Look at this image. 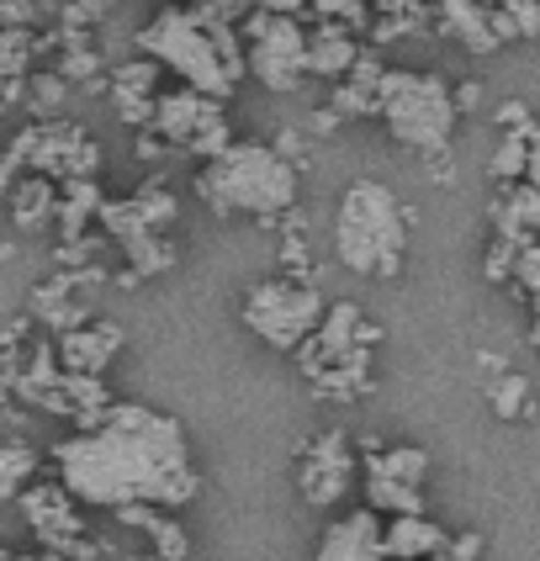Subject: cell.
Instances as JSON below:
<instances>
[{
	"label": "cell",
	"mask_w": 540,
	"mask_h": 561,
	"mask_svg": "<svg viewBox=\"0 0 540 561\" xmlns=\"http://www.w3.org/2000/svg\"><path fill=\"white\" fill-rule=\"evenodd\" d=\"M59 477L85 503H181L191 488L186 435L149 408H117L91 435L64 439Z\"/></svg>",
	"instance_id": "obj_1"
},
{
	"label": "cell",
	"mask_w": 540,
	"mask_h": 561,
	"mask_svg": "<svg viewBox=\"0 0 540 561\" xmlns=\"http://www.w3.org/2000/svg\"><path fill=\"white\" fill-rule=\"evenodd\" d=\"M143 54L159 64V69H170V75H181L191 91L202 95H233V80L244 75V59H239V43H233V32L222 27L218 16H207V11H186V5H170V11H159L154 22L143 27Z\"/></svg>",
	"instance_id": "obj_2"
},
{
	"label": "cell",
	"mask_w": 540,
	"mask_h": 561,
	"mask_svg": "<svg viewBox=\"0 0 540 561\" xmlns=\"http://www.w3.org/2000/svg\"><path fill=\"white\" fill-rule=\"evenodd\" d=\"M196 196L222 218H233V213L282 218L297 202V164L271 144H228L202 164Z\"/></svg>",
	"instance_id": "obj_3"
},
{
	"label": "cell",
	"mask_w": 540,
	"mask_h": 561,
	"mask_svg": "<svg viewBox=\"0 0 540 561\" xmlns=\"http://www.w3.org/2000/svg\"><path fill=\"white\" fill-rule=\"evenodd\" d=\"M409 244V218L398 207V196L381 181H355L340 196V218H334V250L355 276H398Z\"/></svg>",
	"instance_id": "obj_4"
},
{
	"label": "cell",
	"mask_w": 540,
	"mask_h": 561,
	"mask_svg": "<svg viewBox=\"0 0 540 561\" xmlns=\"http://www.w3.org/2000/svg\"><path fill=\"white\" fill-rule=\"evenodd\" d=\"M377 112L387 117V133L418 154H440L456 127V95L440 75H413V69H381Z\"/></svg>",
	"instance_id": "obj_5"
},
{
	"label": "cell",
	"mask_w": 540,
	"mask_h": 561,
	"mask_svg": "<svg viewBox=\"0 0 540 561\" xmlns=\"http://www.w3.org/2000/svg\"><path fill=\"white\" fill-rule=\"evenodd\" d=\"M244 323L265 344L297 350L302 340H313V329L323 323V297L313 286H302V280H265L244 302Z\"/></svg>",
	"instance_id": "obj_6"
},
{
	"label": "cell",
	"mask_w": 540,
	"mask_h": 561,
	"mask_svg": "<svg viewBox=\"0 0 540 561\" xmlns=\"http://www.w3.org/2000/svg\"><path fill=\"white\" fill-rule=\"evenodd\" d=\"M250 69L271 91H297L308 75V32L286 11H254L250 16Z\"/></svg>",
	"instance_id": "obj_7"
},
{
	"label": "cell",
	"mask_w": 540,
	"mask_h": 561,
	"mask_svg": "<svg viewBox=\"0 0 540 561\" xmlns=\"http://www.w3.org/2000/svg\"><path fill=\"white\" fill-rule=\"evenodd\" d=\"M318 561H387V540H381L377 514H349L323 535Z\"/></svg>",
	"instance_id": "obj_8"
},
{
	"label": "cell",
	"mask_w": 540,
	"mask_h": 561,
	"mask_svg": "<svg viewBox=\"0 0 540 561\" xmlns=\"http://www.w3.org/2000/svg\"><path fill=\"white\" fill-rule=\"evenodd\" d=\"M493 228H498V239H514L519 250H525L530 239H540V186L514 181L508 196L493 202Z\"/></svg>",
	"instance_id": "obj_9"
},
{
	"label": "cell",
	"mask_w": 540,
	"mask_h": 561,
	"mask_svg": "<svg viewBox=\"0 0 540 561\" xmlns=\"http://www.w3.org/2000/svg\"><path fill=\"white\" fill-rule=\"evenodd\" d=\"M440 27L450 37H461L472 54H493L498 32L487 22V0H440Z\"/></svg>",
	"instance_id": "obj_10"
},
{
	"label": "cell",
	"mask_w": 540,
	"mask_h": 561,
	"mask_svg": "<svg viewBox=\"0 0 540 561\" xmlns=\"http://www.w3.org/2000/svg\"><path fill=\"white\" fill-rule=\"evenodd\" d=\"M381 540H387V557H445V546H450L445 530H435L424 514H403Z\"/></svg>",
	"instance_id": "obj_11"
},
{
	"label": "cell",
	"mask_w": 540,
	"mask_h": 561,
	"mask_svg": "<svg viewBox=\"0 0 540 561\" xmlns=\"http://www.w3.org/2000/svg\"><path fill=\"white\" fill-rule=\"evenodd\" d=\"M112 350H117V329L112 323H101V329H69L64 334V360L74 371H101L112 360Z\"/></svg>",
	"instance_id": "obj_12"
},
{
	"label": "cell",
	"mask_w": 540,
	"mask_h": 561,
	"mask_svg": "<svg viewBox=\"0 0 540 561\" xmlns=\"http://www.w3.org/2000/svg\"><path fill=\"white\" fill-rule=\"evenodd\" d=\"M302 482H308V493H313V503H329L340 488H345V439L329 435L323 445H318V461L308 471H302Z\"/></svg>",
	"instance_id": "obj_13"
},
{
	"label": "cell",
	"mask_w": 540,
	"mask_h": 561,
	"mask_svg": "<svg viewBox=\"0 0 540 561\" xmlns=\"http://www.w3.org/2000/svg\"><path fill=\"white\" fill-rule=\"evenodd\" d=\"M355 43H349L340 27H323L308 37V75H349V64H355Z\"/></svg>",
	"instance_id": "obj_14"
},
{
	"label": "cell",
	"mask_w": 540,
	"mask_h": 561,
	"mask_svg": "<svg viewBox=\"0 0 540 561\" xmlns=\"http://www.w3.org/2000/svg\"><path fill=\"white\" fill-rule=\"evenodd\" d=\"M424 471H429V456H424V450H392V456H377V461H371V477L409 482V488H418Z\"/></svg>",
	"instance_id": "obj_15"
},
{
	"label": "cell",
	"mask_w": 540,
	"mask_h": 561,
	"mask_svg": "<svg viewBox=\"0 0 540 561\" xmlns=\"http://www.w3.org/2000/svg\"><path fill=\"white\" fill-rule=\"evenodd\" d=\"M48 213H54V186L48 181H27V186L16 191V213L11 218L22 222V228H37Z\"/></svg>",
	"instance_id": "obj_16"
},
{
	"label": "cell",
	"mask_w": 540,
	"mask_h": 561,
	"mask_svg": "<svg viewBox=\"0 0 540 561\" xmlns=\"http://www.w3.org/2000/svg\"><path fill=\"white\" fill-rule=\"evenodd\" d=\"M493 408H498V419H525L530 413V381L525 376H498V387H493Z\"/></svg>",
	"instance_id": "obj_17"
},
{
	"label": "cell",
	"mask_w": 540,
	"mask_h": 561,
	"mask_svg": "<svg viewBox=\"0 0 540 561\" xmlns=\"http://www.w3.org/2000/svg\"><path fill=\"white\" fill-rule=\"evenodd\" d=\"M32 59V37L22 27H0V69L5 75H16L22 64Z\"/></svg>",
	"instance_id": "obj_18"
},
{
	"label": "cell",
	"mask_w": 540,
	"mask_h": 561,
	"mask_svg": "<svg viewBox=\"0 0 540 561\" xmlns=\"http://www.w3.org/2000/svg\"><path fill=\"white\" fill-rule=\"evenodd\" d=\"M514 280L525 286V291H540V239H530L519 260H514Z\"/></svg>",
	"instance_id": "obj_19"
},
{
	"label": "cell",
	"mask_w": 540,
	"mask_h": 561,
	"mask_svg": "<svg viewBox=\"0 0 540 561\" xmlns=\"http://www.w3.org/2000/svg\"><path fill=\"white\" fill-rule=\"evenodd\" d=\"M530 123V106H525V101H504V106H498V127H525Z\"/></svg>",
	"instance_id": "obj_20"
},
{
	"label": "cell",
	"mask_w": 540,
	"mask_h": 561,
	"mask_svg": "<svg viewBox=\"0 0 540 561\" xmlns=\"http://www.w3.org/2000/svg\"><path fill=\"white\" fill-rule=\"evenodd\" d=\"M525 181H530V186H540V127L530 133V159H525Z\"/></svg>",
	"instance_id": "obj_21"
},
{
	"label": "cell",
	"mask_w": 540,
	"mask_h": 561,
	"mask_svg": "<svg viewBox=\"0 0 540 561\" xmlns=\"http://www.w3.org/2000/svg\"><path fill=\"white\" fill-rule=\"evenodd\" d=\"M318 5H323L329 16H355V11H360L366 0H318Z\"/></svg>",
	"instance_id": "obj_22"
},
{
	"label": "cell",
	"mask_w": 540,
	"mask_h": 561,
	"mask_svg": "<svg viewBox=\"0 0 540 561\" xmlns=\"http://www.w3.org/2000/svg\"><path fill=\"white\" fill-rule=\"evenodd\" d=\"M207 5H212V0H207ZM218 5H222V0H218Z\"/></svg>",
	"instance_id": "obj_23"
}]
</instances>
